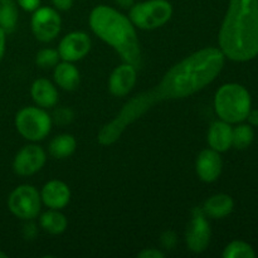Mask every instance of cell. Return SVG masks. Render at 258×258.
<instances>
[{
  "label": "cell",
  "instance_id": "cell-1",
  "mask_svg": "<svg viewBox=\"0 0 258 258\" xmlns=\"http://www.w3.org/2000/svg\"><path fill=\"white\" fill-rule=\"evenodd\" d=\"M223 64L224 54L217 48H206L186 57L166 72L158 87L131 98L120 113L100 131V144L111 145L115 143L128 125L156 102L188 97L201 91L219 75Z\"/></svg>",
  "mask_w": 258,
  "mask_h": 258
},
{
  "label": "cell",
  "instance_id": "cell-2",
  "mask_svg": "<svg viewBox=\"0 0 258 258\" xmlns=\"http://www.w3.org/2000/svg\"><path fill=\"white\" fill-rule=\"evenodd\" d=\"M221 50L246 62L258 54V0H231L219 32Z\"/></svg>",
  "mask_w": 258,
  "mask_h": 258
},
{
  "label": "cell",
  "instance_id": "cell-3",
  "mask_svg": "<svg viewBox=\"0 0 258 258\" xmlns=\"http://www.w3.org/2000/svg\"><path fill=\"white\" fill-rule=\"evenodd\" d=\"M90 25L96 35L115 48L125 63L141 66V49L133 22L113 8L100 5L90 15Z\"/></svg>",
  "mask_w": 258,
  "mask_h": 258
},
{
  "label": "cell",
  "instance_id": "cell-4",
  "mask_svg": "<svg viewBox=\"0 0 258 258\" xmlns=\"http://www.w3.org/2000/svg\"><path fill=\"white\" fill-rule=\"evenodd\" d=\"M214 107L217 115L226 122H241L251 111V97L243 86L227 83L217 91Z\"/></svg>",
  "mask_w": 258,
  "mask_h": 258
},
{
  "label": "cell",
  "instance_id": "cell-5",
  "mask_svg": "<svg viewBox=\"0 0 258 258\" xmlns=\"http://www.w3.org/2000/svg\"><path fill=\"white\" fill-rule=\"evenodd\" d=\"M173 7L166 0H148L131 7L130 20L140 29H156L169 22Z\"/></svg>",
  "mask_w": 258,
  "mask_h": 258
},
{
  "label": "cell",
  "instance_id": "cell-6",
  "mask_svg": "<svg viewBox=\"0 0 258 258\" xmlns=\"http://www.w3.org/2000/svg\"><path fill=\"white\" fill-rule=\"evenodd\" d=\"M15 126L24 139L39 141L49 134L52 118L42 108L24 107L15 116Z\"/></svg>",
  "mask_w": 258,
  "mask_h": 258
},
{
  "label": "cell",
  "instance_id": "cell-7",
  "mask_svg": "<svg viewBox=\"0 0 258 258\" xmlns=\"http://www.w3.org/2000/svg\"><path fill=\"white\" fill-rule=\"evenodd\" d=\"M40 194L32 185H20L12 191L8 199L9 211L24 221H32L40 212Z\"/></svg>",
  "mask_w": 258,
  "mask_h": 258
},
{
  "label": "cell",
  "instance_id": "cell-8",
  "mask_svg": "<svg viewBox=\"0 0 258 258\" xmlns=\"http://www.w3.org/2000/svg\"><path fill=\"white\" fill-rule=\"evenodd\" d=\"M60 17L52 8H38L32 17V30L40 42H50L60 32Z\"/></svg>",
  "mask_w": 258,
  "mask_h": 258
},
{
  "label": "cell",
  "instance_id": "cell-9",
  "mask_svg": "<svg viewBox=\"0 0 258 258\" xmlns=\"http://www.w3.org/2000/svg\"><path fill=\"white\" fill-rule=\"evenodd\" d=\"M186 244L190 251L196 253L206 251L211 241V226L206 218L203 209L196 208L193 217L188 224L185 233Z\"/></svg>",
  "mask_w": 258,
  "mask_h": 258
},
{
  "label": "cell",
  "instance_id": "cell-10",
  "mask_svg": "<svg viewBox=\"0 0 258 258\" xmlns=\"http://www.w3.org/2000/svg\"><path fill=\"white\" fill-rule=\"evenodd\" d=\"M44 150L38 145H27L15 155L13 169L18 175L29 176L39 171L45 164Z\"/></svg>",
  "mask_w": 258,
  "mask_h": 258
},
{
  "label": "cell",
  "instance_id": "cell-11",
  "mask_svg": "<svg viewBox=\"0 0 258 258\" xmlns=\"http://www.w3.org/2000/svg\"><path fill=\"white\" fill-rule=\"evenodd\" d=\"M90 37L83 32H72L60 40L58 53L66 62H76L82 59L90 52Z\"/></svg>",
  "mask_w": 258,
  "mask_h": 258
},
{
  "label": "cell",
  "instance_id": "cell-12",
  "mask_svg": "<svg viewBox=\"0 0 258 258\" xmlns=\"http://www.w3.org/2000/svg\"><path fill=\"white\" fill-rule=\"evenodd\" d=\"M136 67H134L130 63L118 66L111 73L110 81H108V88L111 93L115 96H125L130 92L136 83Z\"/></svg>",
  "mask_w": 258,
  "mask_h": 258
},
{
  "label": "cell",
  "instance_id": "cell-13",
  "mask_svg": "<svg viewBox=\"0 0 258 258\" xmlns=\"http://www.w3.org/2000/svg\"><path fill=\"white\" fill-rule=\"evenodd\" d=\"M197 173L199 178L207 183L217 180L222 173V159L218 151L213 149L203 150L197 159Z\"/></svg>",
  "mask_w": 258,
  "mask_h": 258
},
{
  "label": "cell",
  "instance_id": "cell-14",
  "mask_svg": "<svg viewBox=\"0 0 258 258\" xmlns=\"http://www.w3.org/2000/svg\"><path fill=\"white\" fill-rule=\"evenodd\" d=\"M71 191L67 184L59 180L48 181L42 189L40 199L50 209H60L70 202Z\"/></svg>",
  "mask_w": 258,
  "mask_h": 258
},
{
  "label": "cell",
  "instance_id": "cell-15",
  "mask_svg": "<svg viewBox=\"0 0 258 258\" xmlns=\"http://www.w3.org/2000/svg\"><path fill=\"white\" fill-rule=\"evenodd\" d=\"M232 133L233 128L226 121L213 122L208 133L209 146L218 153L227 151L232 146Z\"/></svg>",
  "mask_w": 258,
  "mask_h": 258
},
{
  "label": "cell",
  "instance_id": "cell-16",
  "mask_svg": "<svg viewBox=\"0 0 258 258\" xmlns=\"http://www.w3.org/2000/svg\"><path fill=\"white\" fill-rule=\"evenodd\" d=\"M32 97L39 107H53L58 102V91L52 82L45 78H39L32 85Z\"/></svg>",
  "mask_w": 258,
  "mask_h": 258
},
{
  "label": "cell",
  "instance_id": "cell-17",
  "mask_svg": "<svg viewBox=\"0 0 258 258\" xmlns=\"http://www.w3.org/2000/svg\"><path fill=\"white\" fill-rule=\"evenodd\" d=\"M55 83L66 91H73L80 85V72L71 62L58 63L53 73Z\"/></svg>",
  "mask_w": 258,
  "mask_h": 258
},
{
  "label": "cell",
  "instance_id": "cell-18",
  "mask_svg": "<svg viewBox=\"0 0 258 258\" xmlns=\"http://www.w3.org/2000/svg\"><path fill=\"white\" fill-rule=\"evenodd\" d=\"M233 199L227 194H216L204 203L203 212L212 218H224L233 211Z\"/></svg>",
  "mask_w": 258,
  "mask_h": 258
},
{
  "label": "cell",
  "instance_id": "cell-19",
  "mask_svg": "<svg viewBox=\"0 0 258 258\" xmlns=\"http://www.w3.org/2000/svg\"><path fill=\"white\" fill-rule=\"evenodd\" d=\"M76 140L72 135L63 134L58 135L50 141L49 153L55 159H66L72 155L76 150Z\"/></svg>",
  "mask_w": 258,
  "mask_h": 258
},
{
  "label": "cell",
  "instance_id": "cell-20",
  "mask_svg": "<svg viewBox=\"0 0 258 258\" xmlns=\"http://www.w3.org/2000/svg\"><path fill=\"white\" fill-rule=\"evenodd\" d=\"M18 23V7L15 0H0V28L5 33L15 29Z\"/></svg>",
  "mask_w": 258,
  "mask_h": 258
},
{
  "label": "cell",
  "instance_id": "cell-21",
  "mask_svg": "<svg viewBox=\"0 0 258 258\" xmlns=\"http://www.w3.org/2000/svg\"><path fill=\"white\" fill-rule=\"evenodd\" d=\"M40 227L50 234H60L67 228V219L58 209H52L40 217Z\"/></svg>",
  "mask_w": 258,
  "mask_h": 258
},
{
  "label": "cell",
  "instance_id": "cell-22",
  "mask_svg": "<svg viewBox=\"0 0 258 258\" xmlns=\"http://www.w3.org/2000/svg\"><path fill=\"white\" fill-rule=\"evenodd\" d=\"M253 136L254 133L251 126H237L233 130V133H232V145L234 148L239 149V150H243V149L248 148L251 145L252 140H253Z\"/></svg>",
  "mask_w": 258,
  "mask_h": 258
},
{
  "label": "cell",
  "instance_id": "cell-23",
  "mask_svg": "<svg viewBox=\"0 0 258 258\" xmlns=\"http://www.w3.org/2000/svg\"><path fill=\"white\" fill-rule=\"evenodd\" d=\"M256 256L253 248L248 243L242 241H234L226 247L223 257L226 258H253Z\"/></svg>",
  "mask_w": 258,
  "mask_h": 258
},
{
  "label": "cell",
  "instance_id": "cell-24",
  "mask_svg": "<svg viewBox=\"0 0 258 258\" xmlns=\"http://www.w3.org/2000/svg\"><path fill=\"white\" fill-rule=\"evenodd\" d=\"M59 53L54 49H50V48H45V49L39 50L37 53V57H35V62L39 66L40 68H52L55 67L59 62Z\"/></svg>",
  "mask_w": 258,
  "mask_h": 258
},
{
  "label": "cell",
  "instance_id": "cell-25",
  "mask_svg": "<svg viewBox=\"0 0 258 258\" xmlns=\"http://www.w3.org/2000/svg\"><path fill=\"white\" fill-rule=\"evenodd\" d=\"M73 117H75L73 111L68 107L57 108V110L53 112V120H54L55 123H58V125L60 126H66L68 125V123L72 122Z\"/></svg>",
  "mask_w": 258,
  "mask_h": 258
},
{
  "label": "cell",
  "instance_id": "cell-26",
  "mask_svg": "<svg viewBox=\"0 0 258 258\" xmlns=\"http://www.w3.org/2000/svg\"><path fill=\"white\" fill-rule=\"evenodd\" d=\"M176 243H178V238H176V234L173 231H166L165 233H163V236H161V244L166 249H173L176 246Z\"/></svg>",
  "mask_w": 258,
  "mask_h": 258
},
{
  "label": "cell",
  "instance_id": "cell-27",
  "mask_svg": "<svg viewBox=\"0 0 258 258\" xmlns=\"http://www.w3.org/2000/svg\"><path fill=\"white\" fill-rule=\"evenodd\" d=\"M17 4L25 12H34L39 8L40 0H15Z\"/></svg>",
  "mask_w": 258,
  "mask_h": 258
},
{
  "label": "cell",
  "instance_id": "cell-28",
  "mask_svg": "<svg viewBox=\"0 0 258 258\" xmlns=\"http://www.w3.org/2000/svg\"><path fill=\"white\" fill-rule=\"evenodd\" d=\"M164 256H165V254L156 248H146L139 253V257L141 258H163Z\"/></svg>",
  "mask_w": 258,
  "mask_h": 258
},
{
  "label": "cell",
  "instance_id": "cell-29",
  "mask_svg": "<svg viewBox=\"0 0 258 258\" xmlns=\"http://www.w3.org/2000/svg\"><path fill=\"white\" fill-rule=\"evenodd\" d=\"M24 237L27 239H33L35 236H37V228H35V224L33 223H28L24 226Z\"/></svg>",
  "mask_w": 258,
  "mask_h": 258
},
{
  "label": "cell",
  "instance_id": "cell-30",
  "mask_svg": "<svg viewBox=\"0 0 258 258\" xmlns=\"http://www.w3.org/2000/svg\"><path fill=\"white\" fill-rule=\"evenodd\" d=\"M54 7L59 10H68L73 4V0H52Z\"/></svg>",
  "mask_w": 258,
  "mask_h": 258
},
{
  "label": "cell",
  "instance_id": "cell-31",
  "mask_svg": "<svg viewBox=\"0 0 258 258\" xmlns=\"http://www.w3.org/2000/svg\"><path fill=\"white\" fill-rule=\"evenodd\" d=\"M5 53V32L0 28V60L3 59Z\"/></svg>",
  "mask_w": 258,
  "mask_h": 258
},
{
  "label": "cell",
  "instance_id": "cell-32",
  "mask_svg": "<svg viewBox=\"0 0 258 258\" xmlns=\"http://www.w3.org/2000/svg\"><path fill=\"white\" fill-rule=\"evenodd\" d=\"M247 118H248V121H249V123H251V125L258 126V110L249 111Z\"/></svg>",
  "mask_w": 258,
  "mask_h": 258
},
{
  "label": "cell",
  "instance_id": "cell-33",
  "mask_svg": "<svg viewBox=\"0 0 258 258\" xmlns=\"http://www.w3.org/2000/svg\"><path fill=\"white\" fill-rule=\"evenodd\" d=\"M115 2L122 8H131L134 5V0H115Z\"/></svg>",
  "mask_w": 258,
  "mask_h": 258
},
{
  "label": "cell",
  "instance_id": "cell-34",
  "mask_svg": "<svg viewBox=\"0 0 258 258\" xmlns=\"http://www.w3.org/2000/svg\"><path fill=\"white\" fill-rule=\"evenodd\" d=\"M5 257H7V254H5L4 252L0 251V258H5Z\"/></svg>",
  "mask_w": 258,
  "mask_h": 258
}]
</instances>
